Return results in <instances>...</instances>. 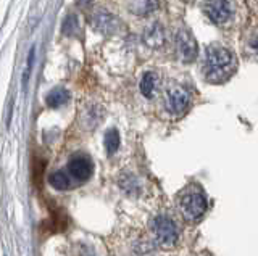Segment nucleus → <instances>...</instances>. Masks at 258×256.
<instances>
[{"label": "nucleus", "mask_w": 258, "mask_h": 256, "mask_svg": "<svg viewBox=\"0 0 258 256\" xmlns=\"http://www.w3.org/2000/svg\"><path fill=\"white\" fill-rule=\"evenodd\" d=\"M177 211L185 221H199L208 210L207 197L199 186H187L176 197Z\"/></svg>", "instance_id": "obj_1"}, {"label": "nucleus", "mask_w": 258, "mask_h": 256, "mask_svg": "<svg viewBox=\"0 0 258 256\" xmlns=\"http://www.w3.org/2000/svg\"><path fill=\"white\" fill-rule=\"evenodd\" d=\"M153 240L163 248H173L179 242V227L168 214H157L150 222Z\"/></svg>", "instance_id": "obj_2"}, {"label": "nucleus", "mask_w": 258, "mask_h": 256, "mask_svg": "<svg viewBox=\"0 0 258 256\" xmlns=\"http://www.w3.org/2000/svg\"><path fill=\"white\" fill-rule=\"evenodd\" d=\"M234 63V58L229 50L223 47H208L207 49V58H205V68H207V77L212 81H221L229 71Z\"/></svg>", "instance_id": "obj_3"}, {"label": "nucleus", "mask_w": 258, "mask_h": 256, "mask_svg": "<svg viewBox=\"0 0 258 256\" xmlns=\"http://www.w3.org/2000/svg\"><path fill=\"white\" fill-rule=\"evenodd\" d=\"M190 105V95L189 92L181 86H174L166 92L165 97V107L168 110V113H171L174 116L182 115L185 110Z\"/></svg>", "instance_id": "obj_4"}, {"label": "nucleus", "mask_w": 258, "mask_h": 256, "mask_svg": "<svg viewBox=\"0 0 258 256\" xmlns=\"http://www.w3.org/2000/svg\"><path fill=\"white\" fill-rule=\"evenodd\" d=\"M205 13L215 25H224L226 21H229L232 10L226 0H208L205 4Z\"/></svg>", "instance_id": "obj_5"}, {"label": "nucleus", "mask_w": 258, "mask_h": 256, "mask_svg": "<svg viewBox=\"0 0 258 256\" xmlns=\"http://www.w3.org/2000/svg\"><path fill=\"white\" fill-rule=\"evenodd\" d=\"M176 45H177V52H179L182 60L189 61L192 58H196L197 50H199L197 41L194 39V36L187 29H179V33L176 36Z\"/></svg>", "instance_id": "obj_6"}, {"label": "nucleus", "mask_w": 258, "mask_h": 256, "mask_svg": "<svg viewBox=\"0 0 258 256\" xmlns=\"http://www.w3.org/2000/svg\"><path fill=\"white\" fill-rule=\"evenodd\" d=\"M94 166L87 156H75L68 163V173L79 182H84L92 176Z\"/></svg>", "instance_id": "obj_7"}, {"label": "nucleus", "mask_w": 258, "mask_h": 256, "mask_svg": "<svg viewBox=\"0 0 258 256\" xmlns=\"http://www.w3.org/2000/svg\"><path fill=\"white\" fill-rule=\"evenodd\" d=\"M94 26L102 33H115L121 26V23L108 12H97L92 18Z\"/></svg>", "instance_id": "obj_8"}, {"label": "nucleus", "mask_w": 258, "mask_h": 256, "mask_svg": "<svg viewBox=\"0 0 258 256\" xmlns=\"http://www.w3.org/2000/svg\"><path fill=\"white\" fill-rule=\"evenodd\" d=\"M139 89H141V94L144 95L145 99H153V95H155V89H157V76L155 73H145L142 76V81L139 84Z\"/></svg>", "instance_id": "obj_9"}, {"label": "nucleus", "mask_w": 258, "mask_h": 256, "mask_svg": "<svg viewBox=\"0 0 258 256\" xmlns=\"http://www.w3.org/2000/svg\"><path fill=\"white\" fill-rule=\"evenodd\" d=\"M144 37H145V42L152 47H161L165 44V33H163V29H161V26H158V25L150 28Z\"/></svg>", "instance_id": "obj_10"}, {"label": "nucleus", "mask_w": 258, "mask_h": 256, "mask_svg": "<svg viewBox=\"0 0 258 256\" xmlns=\"http://www.w3.org/2000/svg\"><path fill=\"white\" fill-rule=\"evenodd\" d=\"M68 99H70V95L64 89H55V91H52L50 94L47 95L45 102H47V105L50 108H58V107L64 105V103L68 102Z\"/></svg>", "instance_id": "obj_11"}, {"label": "nucleus", "mask_w": 258, "mask_h": 256, "mask_svg": "<svg viewBox=\"0 0 258 256\" xmlns=\"http://www.w3.org/2000/svg\"><path fill=\"white\" fill-rule=\"evenodd\" d=\"M48 182H50V186L56 190H67L70 189L71 186V182H70V178H68V174L67 173H63V171H56L53 173L50 178H48Z\"/></svg>", "instance_id": "obj_12"}, {"label": "nucleus", "mask_w": 258, "mask_h": 256, "mask_svg": "<svg viewBox=\"0 0 258 256\" xmlns=\"http://www.w3.org/2000/svg\"><path fill=\"white\" fill-rule=\"evenodd\" d=\"M119 148V134L116 129H110L105 134V150L108 155L116 153V150Z\"/></svg>", "instance_id": "obj_13"}, {"label": "nucleus", "mask_w": 258, "mask_h": 256, "mask_svg": "<svg viewBox=\"0 0 258 256\" xmlns=\"http://www.w3.org/2000/svg\"><path fill=\"white\" fill-rule=\"evenodd\" d=\"M76 29H78V23H76L75 17H68V20L64 21V25H63V33L64 34H73Z\"/></svg>", "instance_id": "obj_14"}, {"label": "nucleus", "mask_w": 258, "mask_h": 256, "mask_svg": "<svg viewBox=\"0 0 258 256\" xmlns=\"http://www.w3.org/2000/svg\"><path fill=\"white\" fill-rule=\"evenodd\" d=\"M91 2H92V0H78V4H79L81 7H86V5L91 4Z\"/></svg>", "instance_id": "obj_15"}, {"label": "nucleus", "mask_w": 258, "mask_h": 256, "mask_svg": "<svg viewBox=\"0 0 258 256\" xmlns=\"http://www.w3.org/2000/svg\"><path fill=\"white\" fill-rule=\"evenodd\" d=\"M252 47H253V49L256 50V53H258V39H256V41H253V42H252Z\"/></svg>", "instance_id": "obj_16"}]
</instances>
